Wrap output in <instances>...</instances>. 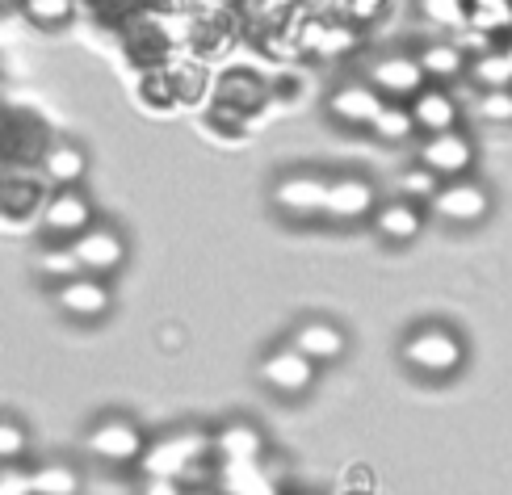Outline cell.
Here are the masks:
<instances>
[{
    "label": "cell",
    "instance_id": "1",
    "mask_svg": "<svg viewBox=\"0 0 512 495\" xmlns=\"http://www.w3.org/2000/svg\"><path fill=\"white\" fill-rule=\"evenodd\" d=\"M399 361L408 365L416 378H433V382L454 378L466 365V340L458 328L429 319V324H416L399 340Z\"/></svg>",
    "mask_w": 512,
    "mask_h": 495
},
{
    "label": "cell",
    "instance_id": "2",
    "mask_svg": "<svg viewBox=\"0 0 512 495\" xmlns=\"http://www.w3.org/2000/svg\"><path fill=\"white\" fill-rule=\"evenodd\" d=\"M215 458V441H210L206 428L198 424H177V428H164L147 441V454H143V475H168V479H189L202 462Z\"/></svg>",
    "mask_w": 512,
    "mask_h": 495
},
{
    "label": "cell",
    "instance_id": "3",
    "mask_svg": "<svg viewBox=\"0 0 512 495\" xmlns=\"http://www.w3.org/2000/svg\"><path fill=\"white\" fill-rule=\"evenodd\" d=\"M147 441L152 437H147V428L131 412H97L93 424L84 428V454L114 470L139 466L147 454Z\"/></svg>",
    "mask_w": 512,
    "mask_h": 495
},
{
    "label": "cell",
    "instance_id": "4",
    "mask_svg": "<svg viewBox=\"0 0 512 495\" xmlns=\"http://www.w3.org/2000/svg\"><path fill=\"white\" fill-rule=\"evenodd\" d=\"M328 189H332L328 172H319V168H290V172H282V177L273 181L269 202L290 223H324Z\"/></svg>",
    "mask_w": 512,
    "mask_h": 495
},
{
    "label": "cell",
    "instance_id": "5",
    "mask_svg": "<svg viewBox=\"0 0 512 495\" xmlns=\"http://www.w3.org/2000/svg\"><path fill=\"white\" fill-rule=\"evenodd\" d=\"M256 382H261L265 391L277 395V399H303V395L315 391L319 365L286 340V344H273V349L256 361Z\"/></svg>",
    "mask_w": 512,
    "mask_h": 495
},
{
    "label": "cell",
    "instance_id": "6",
    "mask_svg": "<svg viewBox=\"0 0 512 495\" xmlns=\"http://www.w3.org/2000/svg\"><path fill=\"white\" fill-rule=\"evenodd\" d=\"M51 303L68 324H105L114 315V286L110 277H93V273H76L68 282L51 286Z\"/></svg>",
    "mask_w": 512,
    "mask_h": 495
},
{
    "label": "cell",
    "instance_id": "7",
    "mask_svg": "<svg viewBox=\"0 0 512 495\" xmlns=\"http://www.w3.org/2000/svg\"><path fill=\"white\" fill-rule=\"evenodd\" d=\"M93 223H97V202L80 185L51 189L47 202H42V210H38L42 240H51V244H72L76 235H84Z\"/></svg>",
    "mask_w": 512,
    "mask_h": 495
},
{
    "label": "cell",
    "instance_id": "8",
    "mask_svg": "<svg viewBox=\"0 0 512 495\" xmlns=\"http://www.w3.org/2000/svg\"><path fill=\"white\" fill-rule=\"evenodd\" d=\"M68 248L76 256L80 273H93V277H114L126 269V261H131V235L114 223H101V219L84 235H76Z\"/></svg>",
    "mask_w": 512,
    "mask_h": 495
},
{
    "label": "cell",
    "instance_id": "9",
    "mask_svg": "<svg viewBox=\"0 0 512 495\" xmlns=\"http://www.w3.org/2000/svg\"><path fill=\"white\" fill-rule=\"evenodd\" d=\"M429 214H437L450 227H479L492 214V189L475 177H458V181H441L437 198L429 202Z\"/></svg>",
    "mask_w": 512,
    "mask_h": 495
},
{
    "label": "cell",
    "instance_id": "10",
    "mask_svg": "<svg viewBox=\"0 0 512 495\" xmlns=\"http://www.w3.org/2000/svg\"><path fill=\"white\" fill-rule=\"evenodd\" d=\"M378 210V189L366 172H336L332 189H328V214L324 223L332 227H357V223H370Z\"/></svg>",
    "mask_w": 512,
    "mask_h": 495
},
{
    "label": "cell",
    "instance_id": "11",
    "mask_svg": "<svg viewBox=\"0 0 512 495\" xmlns=\"http://www.w3.org/2000/svg\"><path fill=\"white\" fill-rule=\"evenodd\" d=\"M366 80L387 101H412L420 89H429V76H424V68H420V55H412V51L378 55L366 68Z\"/></svg>",
    "mask_w": 512,
    "mask_h": 495
},
{
    "label": "cell",
    "instance_id": "12",
    "mask_svg": "<svg viewBox=\"0 0 512 495\" xmlns=\"http://www.w3.org/2000/svg\"><path fill=\"white\" fill-rule=\"evenodd\" d=\"M416 164H424L429 172H437L441 181L471 177V168H475V143L466 139L462 131L420 135V147H416Z\"/></svg>",
    "mask_w": 512,
    "mask_h": 495
},
{
    "label": "cell",
    "instance_id": "13",
    "mask_svg": "<svg viewBox=\"0 0 512 495\" xmlns=\"http://www.w3.org/2000/svg\"><path fill=\"white\" fill-rule=\"evenodd\" d=\"M382 97L370 80H349V84H336V89L328 93L324 101V114L336 122V126H345V131H370L378 110H382Z\"/></svg>",
    "mask_w": 512,
    "mask_h": 495
},
{
    "label": "cell",
    "instance_id": "14",
    "mask_svg": "<svg viewBox=\"0 0 512 495\" xmlns=\"http://www.w3.org/2000/svg\"><path fill=\"white\" fill-rule=\"evenodd\" d=\"M290 344L298 353H307L319 370L332 361H340L349 353V332L336 324V319H324V315H311V319H298L294 332H290Z\"/></svg>",
    "mask_w": 512,
    "mask_h": 495
},
{
    "label": "cell",
    "instance_id": "15",
    "mask_svg": "<svg viewBox=\"0 0 512 495\" xmlns=\"http://www.w3.org/2000/svg\"><path fill=\"white\" fill-rule=\"evenodd\" d=\"M210 441H215V462H265L269 454L261 424L244 416H231L219 428H210Z\"/></svg>",
    "mask_w": 512,
    "mask_h": 495
},
{
    "label": "cell",
    "instance_id": "16",
    "mask_svg": "<svg viewBox=\"0 0 512 495\" xmlns=\"http://www.w3.org/2000/svg\"><path fill=\"white\" fill-rule=\"evenodd\" d=\"M424 206L420 202H408V198H387V202H378V210H374V219H370V227H374V235L382 244H395V248H403V244H412L416 235L424 231Z\"/></svg>",
    "mask_w": 512,
    "mask_h": 495
},
{
    "label": "cell",
    "instance_id": "17",
    "mask_svg": "<svg viewBox=\"0 0 512 495\" xmlns=\"http://www.w3.org/2000/svg\"><path fill=\"white\" fill-rule=\"evenodd\" d=\"M408 110L416 118V131L420 135H441V131H458V101L454 93L445 89V84H429V89H420L412 101H408Z\"/></svg>",
    "mask_w": 512,
    "mask_h": 495
},
{
    "label": "cell",
    "instance_id": "18",
    "mask_svg": "<svg viewBox=\"0 0 512 495\" xmlns=\"http://www.w3.org/2000/svg\"><path fill=\"white\" fill-rule=\"evenodd\" d=\"M38 172L55 189H68V185H80L84 181V172H89V156H84V147H76L68 139H55L47 152L38 156Z\"/></svg>",
    "mask_w": 512,
    "mask_h": 495
},
{
    "label": "cell",
    "instance_id": "19",
    "mask_svg": "<svg viewBox=\"0 0 512 495\" xmlns=\"http://www.w3.org/2000/svg\"><path fill=\"white\" fill-rule=\"evenodd\" d=\"M215 487L223 495H282L277 483L261 470V462H219Z\"/></svg>",
    "mask_w": 512,
    "mask_h": 495
},
{
    "label": "cell",
    "instance_id": "20",
    "mask_svg": "<svg viewBox=\"0 0 512 495\" xmlns=\"http://www.w3.org/2000/svg\"><path fill=\"white\" fill-rule=\"evenodd\" d=\"M416 55H420V68L429 76V84H450L471 68V59H466L458 42H429V47H420Z\"/></svg>",
    "mask_w": 512,
    "mask_h": 495
},
{
    "label": "cell",
    "instance_id": "21",
    "mask_svg": "<svg viewBox=\"0 0 512 495\" xmlns=\"http://www.w3.org/2000/svg\"><path fill=\"white\" fill-rule=\"evenodd\" d=\"M466 30L483 38H512V0H466Z\"/></svg>",
    "mask_w": 512,
    "mask_h": 495
},
{
    "label": "cell",
    "instance_id": "22",
    "mask_svg": "<svg viewBox=\"0 0 512 495\" xmlns=\"http://www.w3.org/2000/svg\"><path fill=\"white\" fill-rule=\"evenodd\" d=\"M80 470L68 458L38 462L30 470V495H80Z\"/></svg>",
    "mask_w": 512,
    "mask_h": 495
},
{
    "label": "cell",
    "instance_id": "23",
    "mask_svg": "<svg viewBox=\"0 0 512 495\" xmlns=\"http://www.w3.org/2000/svg\"><path fill=\"white\" fill-rule=\"evenodd\" d=\"M466 76H471L483 93L512 89V59H508V51H500V47L479 51V55L471 59V68H466Z\"/></svg>",
    "mask_w": 512,
    "mask_h": 495
},
{
    "label": "cell",
    "instance_id": "24",
    "mask_svg": "<svg viewBox=\"0 0 512 495\" xmlns=\"http://www.w3.org/2000/svg\"><path fill=\"white\" fill-rule=\"evenodd\" d=\"M357 42V26H332V21H311V26L303 30V47L307 51H315V55H345L349 47Z\"/></svg>",
    "mask_w": 512,
    "mask_h": 495
},
{
    "label": "cell",
    "instance_id": "25",
    "mask_svg": "<svg viewBox=\"0 0 512 495\" xmlns=\"http://www.w3.org/2000/svg\"><path fill=\"white\" fill-rule=\"evenodd\" d=\"M370 135L382 139V143H408L412 135H420L416 131V118L408 110V101H382V110H378V118L370 126Z\"/></svg>",
    "mask_w": 512,
    "mask_h": 495
},
{
    "label": "cell",
    "instance_id": "26",
    "mask_svg": "<svg viewBox=\"0 0 512 495\" xmlns=\"http://www.w3.org/2000/svg\"><path fill=\"white\" fill-rule=\"evenodd\" d=\"M219 101L231 105V110L248 114V110H256V105L265 101V84H261V76H252V72H231L219 84Z\"/></svg>",
    "mask_w": 512,
    "mask_h": 495
},
{
    "label": "cell",
    "instance_id": "27",
    "mask_svg": "<svg viewBox=\"0 0 512 495\" xmlns=\"http://www.w3.org/2000/svg\"><path fill=\"white\" fill-rule=\"evenodd\" d=\"M30 454V428L21 416L0 412V466H21Z\"/></svg>",
    "mask_w": 512,
    "mask_h": 495
},
{
    "label": "cell",
    "instance_id": "28",
    "mask_svg": "<svg viewBox=\"0 0 512 495\" xmlns=\"http://www.w3.org/2000/svg\"><path fill=\"white\" fill-rule=\"evenodd\" d=\"M38 273H42V282L47 286H59V282H68V277H76L80 265H76V256H72L68 244H47L38 252Z\"/></svg>",
    "mask_w": 512,
    "mask_h": 495
},
{
    "label": "cell",
    "instance_id": "29",
    "mask_svg": "<svg viewBox=\"0 0 512 495\" xmlns=\"http://www.w3.org/2000/svg\"><path fill=\"white\" fill-rule=\"evenodd\" d=\"M437 189H441V177H437V172H429L424 164H412V168L399 172V198L429 206L437 198Z\"/></svg>",
    "mask_w": 512,
    "mask_h": 495
},
{
    "label": "cell",
    "instance_id": "30",
    "mask_svg": "<svg viewBox=\"0 0 512 495\" xmlns=\"http://www.w3.org/2000/svg\"><path fill=\"white\" fill-rule=\"evenodd\" d=\"M416 9L441 30H466V0H416Z\"/></svg>",
    "mask_w": 512,
    "mask_h": 495
},
{
    "label": "cell",
    "instance_id": "31",
    "mask_svg": "<svg viewBox=\"0 0 512 495\" xmlns=\"http://www.w3.org/2000/svg\"><path fill=\"white\" fill-rule=\"evenodd\" d=\"M475 114L483 122H492V126H504L512 122V89H500V93H483L479 105H475Z\"/></svg>",
    "mask_w": 512,
    "mask_h": 495
},
{
    "label": "cell",
    "instance_id": "32",
    "mask_svg": "<svg viewBox=\"0 0 512 495\" xmlns=\"http://www.w3.org/2000/svg\"><path fill=\"white\" fill-rule=\"evenodd\" d=\"M387 13V0H345V21L349 26H374Z\"/></svg>",
    "mask_w": 512,
    "mask_h": 495
},
{
    "label": "cell",
    "instance_id": "33",
    "mask_svg": "<svg viewBox=\"0 0 512 495\" xmlns=\"http://www.w3.org/2000/svg\"><path fill=\"white\" fill-rule=\"evenodd\" d=\"M135 495H185V483L181 479H168V475H143Z\"/></svg>",
    "mask_w": 512,
    "mask_h": 495
},
{
    "label": "cell",
    "instance_id": "34",
    "mask_svg": "<svg viewBox=\"0 0 512 495\" xmlns=\"http://www.w3.org/2000/svg\"><path fill=\"white\" fill-rule=\"evenodd\" d=\"M0 495H30V470L0 466Z\"/></svg>",
    "mask_w": 512,
    "mask_h": 495
},
{
    "label": "cell",
    "instance_id": "35",
    "mask_svg": "<svg viewBox=\"0 0 512 495\" xmlns=\"http://www.w3.org/2000/svg\"><path fill=\"white\" fill-rule=\"evenodd\" d=\"M504 51H508V59H512V38H508V42H504Z\"/></svg>",
    "mask_w": 512,
    "mask_h": 495
},
{
    "label": "cell",
    "instance_id": "36",
    "mask_svg": "<svg viewBox=\"0 0 512 495\" xmlns=\"http://www.w3.org/2000/svg\"><path fill=\"white\" fill-rule=\"evenodd\" d=\"M353 495H361V491H353Z\"/></svg>",
    "mask_w": 512,
    "mask_h": 495
}]
</instances>
